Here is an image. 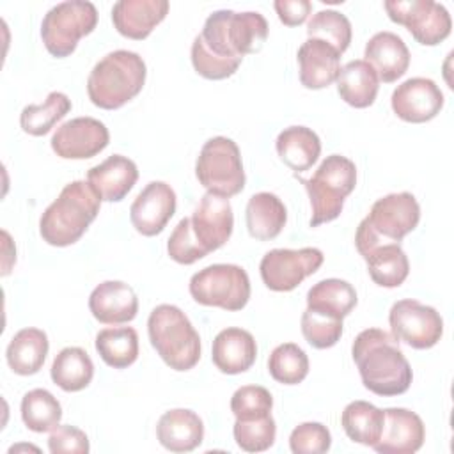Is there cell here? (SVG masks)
Segmentation results:
<instances>
[{
	"instance_id": "1",
	"label": "cell",
	"mask_w": 454,
	"mask_h": 454,
	"mask_svg": "<svg viewBox=\"0 0 454 454\" xmlns=\"http://www.w3.org/2000/svg\"><path fill=\"white\" fill-rule=\"evenodd\" d=\"M351 355L364 387L372 394L394 397L410 388L413 372L392 333L381 328L360 332L353 340Z\"/></svg>"
},
{
	"instance_id": "2",
	"label": "cell",
	"mask_w": 454,
	"mask_h": 454,
	"mask_svg": "<svg viewBox=\"0 0 454 454\" xmlns=\"http://www.w3.org/2000/svg\"><path fill=\"white\" fill-rule=\"evenodd\" d=\"M101 199L87 181H73L44 209L39 220V234L51 247L76 243L99 213Z\"/></svg>"
},
{
	"instance_id": "3",
	"label": "cell",
	"mask_w": 454,
	"mask_h": 454,
	"mask_svg": "<svg viewBox=\"0 0 454 454\" xmlns=\"http://www.w3.org/2000/svg\"><path fill=\"white\" fill-rule=\"evenodd\" d=\"M145 62L129 50H115L105 55L87 78V94L92 105L103 110H117L131 101L145 83Z\"/></svg>"
},
{
	"instance_id": "4",
	"label": "cell",
	"mask_w": 454,
	"mask_h": 454,
	"mask_svg": "<svg viewBox=\"0 0 454 454\" xmlns=\"http://www.w3.org/2000/svg\"><path fill=\"white\" fill-rule=\"evenodd\" d=\"M199 35L215 55L243 59V55L262 48L268 37V21L257 11L234 12L220 9L207 16Z\"/></svg>"
},
{
	"instance_id": "5",
	"label": "cell",
	"mask_w": 454,
	"mask_h": 454,
	"mask_svg": "<svg viewBox=\"0 0 454 454\" xmlns=\"http://www.w3.org/2000/svg\"><path fill=\"white\" fill-rule=\"evenodd\" d=\"M147 333L161 360L174 371H190L200 358V337L188 316L176 305L161 303L147 319Z\"/></svg>"
},
{
	"instance_id": "6",
	"label": "cell",
	"mask_w": 454,
	"mask_h": 454,
	"mask_svg": "<svg viewBox=\"0 0 454 454\" xmlns=\"http://www.w3.org/2000/svg\"><path fill=\"white\" fill-rule=\"evenodd\" d=\"M420 220V206L413 193L399 192L378 199L369 215L358 223L355 234V245L358 254L383 245L399 243L411 232Z\"/></svg>"
},
{
	"instance_id": "7",
	"label": "cell",
	"mask_w": 454,
	"mask_h": 454,
	"mask_svg": "<svg viewBox=\"0 0 454 454\" xmlns=\"http://www.w3.org/2000/svg\"><path fill=\"white\" fill-rule=\"evenodd\" d=\"M300 183L310 199V227H317L335 220L342 213L344 200L356 184V167L346 156L330 154L321 161L310 179L300 177Z\"/></svg>"
},
{
	"instance_id": "8",
	"label": "cell",
	"mask_w": 454,
	"mask_h": 454,
	"mask_svg": "<svg viewBox=\"0 0 454 454\" xmlns=\"http://www.w3.org/2000/svg\"><path fill=\"white\" fill-rule=\"evenodd\" d=\"M195 176L213 195L225 199L238 195L245 188V170L236 142L227 137L209 138L199 153Z\"/></svg>"
},
{
	"instance_id": "9",
	"label": "cell",
	"mask_w": 454,
	"mask_h": 454,
	"mask_svg": "<svg viewBox=\"0 0 454 454\" xmlns=\"http://www.w3.org/2000/svg\"><path fill=\"white\" fill-rule=\"evenodd\" d=\"M98 25V11L92 2L69 0L53 5L43 18L41 37L46 50L57 57H69L78 41Z\"/></svg>"
},
{
	"instance_id": "10",
	"label": "cell",
	"mask_w": 454,
	"mask_h": 454,
	"mask_svg": "<svg viewBox=\"0 0 454 454\" xmlns=\"http://www.w3.org/2000/svg\"><path fill=\"white\" fill-rule=\"evenodd\" d=\"M190 294L206 307L241 310L250 298V278L238 264H211L190 278Z\"/></svg>"
},
{
	"instance_id": "11",
	"label": "cell",
	"mask_w": 454,
	"mask_h": 454,
	"mask_svg": "<svg viewBox=\"0 0 454 454\" xmlns=\"http://www.w3.org/2000/svg\"><path fill=\"white\" fill-rule=\"evenodd\" d=\"M383 7L394 23L406 27L413 39L424 46H436L450 34V14L438 2L387 0Z\"/></svg>"
},
{
	"instance_id": "12",
	"label": "cell",
	"mask_w": 454,
	"mask_h": 454,
	"mask_svg": "<svg viewBox=\"0 0 454 454\" xmlns=\"http://www.w3.org/2000/svg\"><path fill=\"white\" fill-rule=\"evenodd\" d=\"M325 255L319 248H273L264 254L259 264L264 286L277 293H287L298 287L309 275L316 273Z\"/></svg>"
},
{
	"instance_id": "13",
	"label": "cell",
	"mask_w": 454,
	"mask_h": 454,
	"mask_svg": "<svg viewBox=\"0 0 454 454\" xmlns=\"http://www.w3.org/2000/svg\"><path fill=\"white\" fill-rule=\"evenodd\" d=\"M388 325L392 335L413 349H429L443 335L440 312L413 298H404L392 305Z\"/></svg>"
},
{
	"instance_id": "14",
	"label": "cell",
	"mask_w": 454,
	"mask_h": 454,
	"mask_svg": "<svg viewBox=\"0 0 454 454\" xmlns=\"http://www.w3.org/2000/svg\"><path fill=\"white\" fill-rule=\"evenodd\" d=\"M110 140L108 128L94 117H76L57 128L51 149L64 160H87L101 153Z\"/></svg>"
},
{
	"instance_id": "15",
	"label": "cell",
	"mask_w": 454,
	"mask_h": 454,
	"mask_svg": "<svg viewBox=\"0 0 454 454\" xmlns=\"http://www.w3.org/2000/svg\"><path fill=\"white\" fill-rule=\"evenodd\" d=\"M190 220L192 232L206 254L223 247L234 227V215L229 199L213 195L209 192L202 195Z\"/></svg>"
},
{
	"instance_id": "16",
	"label": "cell",
	"mask_w": 454,
	"mask_h": 454,
	"mask_svg": "<svg viewBox=\"0 0 454 454\" xmlns=\"http://www.w3.org/2000/svg\"><path fill=\"white\" fill-rule=\"evenodd\" d=\"M390 103L399 119L420 124L434 119L440 114L443 108V94L431 78L415 76L394 89Z\"/></svg>"
},
{
	"instance_id": "17",
	"label": "cell",
	"mask_w": 454,
	"mask_h": 454,
	"mask_svg": "<svg viewBox=\"0 0 454 454\" xmlns=\"http://www.w3.org/2000/svg\"><path fill=\"white\" fill-rule=\"evenodd\" d=\"M176 192L163 181H151L133 200L129 220L142 236L160 234L176 213Z\"/></svg>"
},
{
	"instance_id": "18",
	"label": "cell",
	"mask_w": 454,
	"mask_h": 454,
	"mask_svg": "<svg viewBox=\"0 0 454 454\" xmlns=\"http://www.w3.org/2000/svg\"><path fill=\"white\" fill-rule=\"evenodd\" d=\"M385 420L381 436L372 447L380 454H413L426 440L422 419L406 408L383 410Z\"/></svg>"
},
{
	"instance_id": "19",
	"label": "cell",
	"mask_w": 454,
	"mask_h": 454,
	"mask_svg": "<svg viewBox=\"0 0 454 454\" xmlns=\"http://www.w3.org/2000/svg\"><path fill=\"white\" fill-rule=\"evenodd\" d=\"M90 314L103 325H122L135 319L138 298L131 286L121 280H105L89 296Z\"/></svg>"
},
{
	"instance_id": "20",
	"label": "cell",
	"mask_w": 454,
	"mask_h": 454,
	"mask_svg": "<svg viewBox=\"0 0 454 454\" xmlns=\"http://www.w3.org/2000/svg\"><path fill=\"white\" fill-rule=\"evenodd\" d=\"M167 12V0H119L112 7V21L121 35L142 41L165 20Z\"/></svg>"
},
{
	"instance_id": "21",
	"label": "cell",
	"mask_w": 454,
	"mask_h": 454,
	"mask_svg": "<svg viewBox=\"0 0 454 454\" xmlns=\"http://www.w3.org/2000/svg\"><path fill=\"white\" fill-rule=\"evenodd\" d=\"M137 179L138 168L135 161L122 154H112L87 172L89 186L106 202L122 200L131 192Z\"/></svg>"
},
{
	"instance_id": "22",
	"label": "cell",
	"mask_w": 454,
	"mask_h": 454,
	"mask_svg": "<svg viewBox=\"0 0 454 454\" xmlns=\"http://www.w3.org/2000/svg\"><path fill=\"white\" fill-rule=\"evenodd\" d=\"M300 82L305 89H325L332 85L340 71V55L321 39H307L298 48Z\"/></svg>"
},
{
	"instance_id": "23",
	"label": "cell",
	"mask_w": 454,
	"mask_h": 454,
	"mask_svg": "<svg viewBox=\"0 0 454 454\" xmlns=\"http://www.w3.org/2000/svg\"><path fill=\"white\" fill-rule=\"evenodd\" d=\"M257 356V344L250 332L243 328H225L213 340L211 358L223 374H239L248 371Z\"/></svg>"
},
{
	"instance_id": "24",
	"label": "cell",
	"mask_w": 454,
	"mask_h": 454,
	"mask_svg": "<svg viewBox=\"0 0 454 454\" xmlns=\"http://www.w3.org/2000/svg\"><path fill=\"white\" fill-rule=\"evenodd\" d=\"M364 60L372 66L378 78L385 83H392L401 78L410 66V50L404 41L394 32L374 34L364 51Z\"/></svg>"
},
{
	"instance_id": "25",
	"label": "cell",
	"mask_w": 454,
	"mask_h": 454,
	"mask_svg": "<svg viewBox=\"0 0 454 454\" xmlns=\"http://www.w3.org/2000/svg\"><path fill=\"white\" fill-rule=\"evenodd\" d=\"M160 443L170 452H190L204 440L202 419L186 408L165 411L156 426Z\"/></svg>"
},
{
	"instance_id": "26",
	"label": "cell",
	"mask_w": 454,
	"mask_h": 454,
	"mask_svg": "<svg viewBox=\"0 0 454 454\" xmlns=\"http://www.w3.org/2000/svg\"><path fill=\"white\" fill-rule=\"evenodd\" d=\"M245 222L254 239L270 241L282 232L287 222V209L275 193L259 192L248 199Z\"/></svg>"
},
{
	"instance_id": "27",
	"label": "cell",
	"mask_w": 454,
	"mask_h": 454,
	"mask_svg": "<svg viewBox=\"0 0 454 454\" xmlns=\"http://www.w3.org/2000/svg\"><path fill=\"white\" fill-rule=\"evenodd\" d=\"M339 96L355 108H367L374 103L380 89V78L371 64L356 59L340 67L337 76Z\"/></svg>"
},
{
	"instance_id": "28",
	"label": "cell",
	"mask_w": 454,
	"mask_h": 454,
	"mask_svg": "<svg viewBox=\"0 0 454 454\" xmlns=\"http://www.w3.org/2000/svg\"><path fill=\"white\" fill-rule=\"evenodd\" d=\"M277 154L294 172L309 170L321 154V140L307 126H289L275 140Z\"/></svg>"
},
{
	"instance_id": "29",
	"label": "cell",
	"mask_w": 454,
	"mask_h": 454,
	"mask_svg": "<svg viewBox=\"0 0 454 454\" xmlns=\"http://www.w3.org/2000/svg\"><path fill=\"white\" fill-rule=\"evenodd\" d=\"M48 337L39 328H21L11 339L5 358L9 367L20 376H30L41 371L48 355Z\"/></svg>"
},
{
	"instance_id": "30",
	"label": "cell",
	"mask_w": 454,
	"mask_h": 454,
	"mask_svg": "<svg viewBox=\"0 0 454 454\" xmlns=\"http://www.w3.org/2000/svg\"><path fill=\"white\" fill-rule=\"evenodd\" d=\"M362 257L367 262L372 282L381 287H399L410 273L408 255L399 243L376 245L364 252Z\"/></svg>"
},
{
	"instance_id": "31",
	"label": "cell",
	"mask_w": 454,
	"mask_h": 454,
	"mask_svg": "<svg viewBox=\"0 0 454 454\" xmlns=\"http://www.w3.org/2000/svg\"><path fill=\"white\" fill-rule=\"evenodd\" d=\"M50 374L53 383L64 392H80L92 381L94 364L85 349L69 346L57 353Z\"/></svg>"
},
{
	"instance_id": "32",
	"label": "cell",
	"mask_w": 454,
	"mask_h": 454,
	"mask_svg": "<svg viewBox=\"0 0 454 454\" xmlns=\"http://www.w3.org/2000/svg\"><path fill=\"white\" fill-rule=\"evenodd\" d=\"M355 287L340 278H325L314 284L307 293V307L344 319L356 305Z\"/></svg>"
},
{
	"instance_id": "33",
	"label": "cell",
	"mask_w": 454,
	"mask_h": 454,
	"mask_svg": "<svg viewBox=\"0 0 454 454\" xmlns=\"http://www.w3.org/2000/svg\"><path fill=\"white\" fill-rule=\"evenodd\" d=\"M383 420H385L383 410L376 408L367 401L349 403L340 415V424L348 438L351 442H356L367 447H374L376 442L380 440Z\"/></svg>"
},
{
	"instance_id": "34",
	"label": "cell",
	"mask_w": 454,
	"mask_h": 454,
	"mask_svg": "<svg viewBox=\"0 0 454 454\" xmlns=\"http://www.w3.org/2000/svg\"><path fill=\"white\" fill-rule=\"evenodd\" d=\"M96 351L114 369H126L138 356V335L131 326L105 328L96 335Z\"/></svg>"
},
{
	"instance_id": "35",
	"label": "cell",
	"mask_w": 454,
	"mask_h": 454,
	"mask_svg": "<svg viewBox=\"0 0 454 454\" xmlns=\"http://www.w3.org/2000/svg\"><path fill=\"white\" fill-rule=\"evenodd\" d=\"M71 110V99L59 90L48 94L43 105H27L20 114V126L32 137H43L66 117Z\"/></svg>"
},
{
	"instance_id": "36",
	"label": "cell",
	"mask_w": 454,
	"mask_h": 454,
	"mask_svg": "<svg viewBox=\"0 0 454 454\" xmlns=\"http://www.w3.org/2000/svg\"><path fill=\"white\" fill-rule=\"evenodd\" d=\"M21 419L30 431L48 433L59 426L62 408L51 392L46 388H34L21 399Z\"/></svg>"
},
{
	"instance_id": "37",
	"label": "cell",
	"mask_w": 454,
	"mask_h": 454,
	"mask_svg": "<svg viewBox=\"0 0 454 454\" xmlns=\"http://www.w3.org/2000/svg\"><path fill=\"white\" fill-rule=\"evenodd\" d=\"M268 372L282 385H298L309 374V356L294 342L278 344L270 353Z\"/></svg>"
},
{
	"instance_id": "38",
	"label": "cell",
	"mask_w": 454,
	"mask_h": 454,
	"mask_svg": "<svg viewBox=\"0 0 454 454\" xmlns=\"http://www.w3.org/2000/svg\"><path fill=\"white\" fill-rule=\"evenodd\" d=\"M351 23L349 20L333 9L316 12L307 23V35L310 39H321L328 43L339 55H342L351 43Z\"/></svg>"
},
{
	"instance_id": "39",
	"label": "cell",
	"mask_w": 454,
	"mask_h": 454,
	"mask_svg": "<svg viewBox=\"0 0 454 454\" xmlns=\"http://www.w3.org/2000/svg\"><path fill=\"white\" fill-rule=\"evenodd\" d=\"M301 333L316 349L332 348L340 340L342 319L307 307L301 314Z\"/></svg>"
},
{
	"instance_id": "40",
	"label": "cell",
	"mask_w": 454,
	"mask_h": 454,
	"mask_svg": "<svg viewBox=\"0 0 454 454\" xmlns=\"http://www.w3.org/2000/svg\"><path fill=\"white\" fill-rule=\"evenodd\" d=\"M232 434L241 450L262 452L275 443L277 424L271 415H266L261 419H250V420L236 419Z\"/></svg>"
},
{
	"instance_id": "41",
	"label": "cell",
	"mask_w": 454,
	"mask_h": 454,
	"mask_svg": "<svg viewBox=\"0 0 454 454\" xmlns=\"http://www.w3.org/2000/svg\"><path fill=\"white\" fill-rule=\"evenodd\" d=\"M273 397L261 385H243L231 397V411L236 419L250 420L271 415Z\"/></svg>"
},
{
	"instance_id": "42",
	"label": "cell",
	"mask_w": 454,
	"mask_h": 454,
	"mask_svg": "<svg viewBox=\"0 0 454 454\" xmlns=\"http://www.w3.org/2000/svg\"><path fill=\"white\" fill-rule=\"evenodd\" d=\"M243 59H225L215 55L202 41L200 35H197L192 43V64L193 69L207 78V80H223L232 76Z\"/></svg>"
},
{
	"instance_id": "43",
	"label": "cell",
	"mask_w": 454,
	"mask_h": 454,
	"mask_svg": "<svg viewBox=\"0 0 454 454\" xmlns=\"http://www.w3.org/2000/svg\"><path fill=\"white\" fill-rule=\"evenodd\" d=\"M332 445V434L321 422H303L291 431L289 447L294 454H323Z\"/></svg>"
},
{
	"instance_id": "44",
	"label": "cell",
	"mask_w": 454,
	"mask_h": 454,
	"mask_svg": "<svg viewBox=\"0 0 454 454\" xmlns=\"http://www.w3.org/2000/svg\"><path fill=\"white\" fill-rule=\"evenodd\" d=\"M167 252L172 261L179 264H193L195 261L206 257L207 254L199 247L193 232H192V220L183 218L179 223L174 227L168 243H167Z\"/></svg>"
},
{
	"instance_id": "45",
	"label": "cell",
	"mask_w": 454,
	"mask_h": 454,
	"mask_svg": "<svg viewBox=\"0 0 454 454\" xmlns=\"http://www.w3.org/2000/svg\"><path fill=\"white\" fill-rule=\"evenodd\" d=\"M48 449L53 454L73 452V454H87L89 452V438L87 434L74 426H57L50 438Z\"/></svg>"
},
{
	"instance_id": "46",
	"label": "cell",
	"mask_w": 454,
	"mask_h": 454,
	"mask_svg": "<svg viewBox=\"0 0 454 454\" xmlns=\"http://www.w3.org/2000/svg\"><path fill=\"white\" fill-rule=\"evenodd\" d=\"M273 7L278 20L287 27L301 25L312 11V4L309 0H275Z\"/></svg>"
}]
</instances>
